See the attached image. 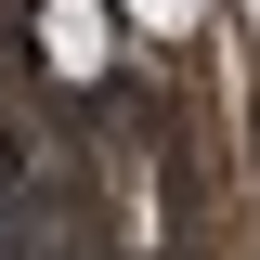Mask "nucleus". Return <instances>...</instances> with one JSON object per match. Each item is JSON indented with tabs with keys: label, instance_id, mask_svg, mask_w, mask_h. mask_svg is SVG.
I'll return each instance as SVG.
<instances>
[{
	"label": "nucleus",
	"instance_id": "f257e3e1",
	"mask_svg": "<svg viewBox=\"0 0 260 260\" xmlns=\"http://www.w3.org/2000/svg\"><path fill=\"white\" fill-rule=\"evenodd\" d=\"M104 39H117V13L104 0H39V65H52V91H104Z\"/></svg>",
	"mask_w": 260,
	"mask_h": 260
},
{
	"label": "nucleus",
	"instance_id": "7ed1b4c3",
	"mask_svg": "<svg viewBox=\"0 0 260 260\" xmlns=\"http://www.w3.org/2000/svg\"><path fill=\"white\" fill-rule=\"evenodd\" d=\"M247 26H260V0H247Z\"/></svg>",
	"mask_w": 260,
	"mask_h": 260
},
{
	"label": "nucleus",
	"instance_id": "f03ea898",
	"mask_svg": "<svg viewBox=\"0 0 260 260\" xmlns=\"http://www.w3.org/2000/svg\"><path fill=\"white\" fill-rule=\"evenodd\" d=\"M104 13H130V26H156V39H182L195 13H208V0H104Z\"/></svg>",
	"mask_w": 260,
	"mask_h": 260
}]
</instances>
